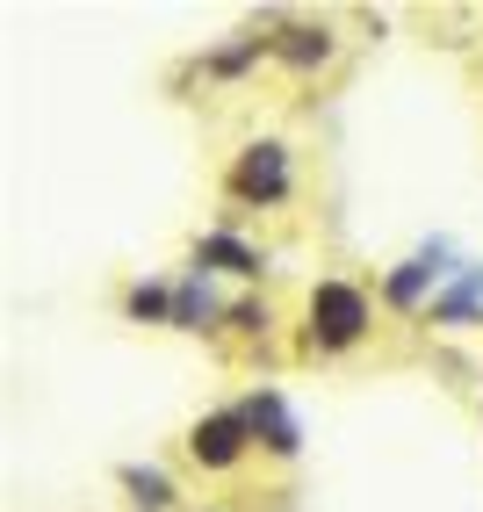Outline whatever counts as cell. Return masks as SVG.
I'll use <instances>...</instances> for the list:
<instances>
[{
    "instance_id": "obj_1",
    "label": "cell",
    "mask_w": 483,
    "mask_h": 512,
    "mask_svg": "<svg viewBox=\"0 0 483 512\" xmlns=\"http://www.w3.org/2000/svg\"><path fill=\"white\" fill-rule=\"evenodd\" d=\"M361 325H368V296L347 282H318V296H310V339L318 347H354Z\"/></svg>"
},
{
    "instance_id": "obj_2",
    "label": "cell",
    "mask_w": 483,
    "mask_h": 512,
    "mask_svg": "<svg viewBox=\"0 0 483 512\" xmlns=\"http://www.w3.org/2000/svg\"><path fill=\"white\" fill-rule=\"evenodd\" d=\"M231 188L246 195V202H274L289 188V159H282V145H253L246 159H238V174H231Z\"/></svg>"
},
{
    "instance_id": "obj_3",
    "label": "cell",
    "mask_w": 483,
    "mask_h": 512,
    "mask_svg": "<svg viewBox=\"0 0 483 512\" xmlns=\"http://www.w3.org/2000/svg\"><path fill=\"white\" fill-rule=\"evenodd\" d=\"M246 419H202L195 426V462H210V469H231L238 462V448H246Z\"/></svg>"
},
{
    "instance_id": "obj_4",
    "label": "cell",
    "mask_w": 483,
    "mask_h": 512,
    "mask_svg": "<svg viewBox=\"0 0 483 512\" xmlns=\"http://www.w3.org/2000/svg\"><path fill=\"white\" fill-rule=\"evenodd\" d=\"M440 275H447V246L433 238V246L411 260L404 275H390V303H419V296H426V282H440Z\"/></svg>"
},
{
    "instance_id": "obj_5",
    "label": "cell",
    "mask_w": 483,
    "mask_h": 512,
    "mask_svg": "<svg viewBox=\"0 0 483 512\" xmlns=\"http://www.w3.org/2000/svg\"><path fill=\"white\" fill-rule=\"evenodd\" d=\"M246 426L267 440L274 455H296V419L282 412V397H253V412H246Z\"/></svg>"
},
{
    "instance_id": "obj_6",
    "label": "cell",
    "mask_w": 483,
    "mask_h": 512,
    "mask_svg": "<svg viewBox=\"0 0 483 512\" xmlns=\"http://www.w3.org/2000/svg\"><path fill=\"white\" fill-rule=\"evenodd\" d=\"M210 260H224L231 275H260V253L231 246V238H202V246H195V267H210Z\"/></svg>"
},
{
    "instance_id": "obj_7",
    "label": "cell",
    "mask_w": 483,
    "mask_h": 512,
    "mask_svg": "<svg viewBox=\"0 0 483 512\" xmlns=\"http://www.w3.org/2000/svg\"><path fill=\"white\" fill-rule=\"evenodd\" d=\"M476 303H483V267H476V275H469L462 289H447V296H440V318H469Z\"/></svg>"
},
{
    "instance_id": "obj_8",
    "label": "cell",
    "mask_w": 483,
    "mask_h": 512,
    "mask_svg": "<svg viewBox=\"0 0 483 512\" xmlns=\"http://www.w3.org/2000/svg\"><path fill=\"white\" fill-rule=\"evenodd\" d=\"M174 318H181V325H195V318H217V296L202 289V282H188V289H181V303H174Z\"/></svg>"
},
{
    "instance_id": "obj_9",
    "label": "cell",
    "mask_w": 483,
    "mask_h": 512,
    "mask_svg": "<svg viewBox=\"0 0 483 512\" xmlns=\"http://www.w3.org/2000/svg\"><path fill=\"white\" fill-rule=\"evenodd\" d=\"M130 491H137V505H145V512H159V505H166V476H152V469H130Z\"/></svg>"
}]
</instances>
